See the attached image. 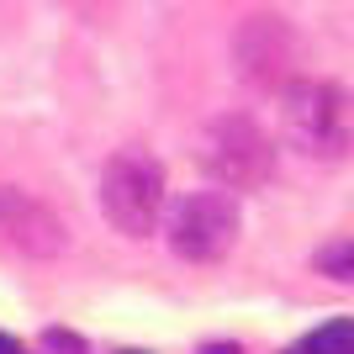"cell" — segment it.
<instances>
[{
    "mask_svg": "<svg viewBox=\"0 0 354 354\" xmlns=\"http://www.w3.org/2000/svg\"><path fill=\"white\" fill-rule=\"evenodd\" d=\"M281 127L307 159L354 153V95L333 80H291L281 90Z\"/></svg>",
    "mask_w": 354,
    "mask_h": 354,
    "instance_id": "obj_1",
    "label": "cell"
},
{
    "mask_svg": "<svg viewBox=\"0 0 354 354\" xmlns=\"http://www.w3.org/2000/svg\"><path fill=\"white\" fill-rule=\"evenodd\" d=\"M164 212V169L143 148H122L101 169V217L122 238H148Z\"/></svg>",
    "mask_w": 354,
    "mask_h": 354,
    "instance_id": "obj_2",
    "label": "cell"
},
{
    "mask_svg": "<svg viewBox=\"0 0 354 354\" xmlns=\"http://www.w3.org/2000/svg\"><path fill=\"white\" fill-rule=\"evenodd\" d=\"M201 164L227 191H259L275 175V143L265 138V127L254 117L227 111V117L207 122V133H201Z\"/></svg>",
    "mask_w": 354,
    "mask_h": 354,
    "instance_id": "obj_3",
    "label": "cell"
},
{
    "mask_svg": "<svg viewBox=\"0 0 354 354\" xmlns=\"http://www.w3.org/2000/svg\"><path fill=\"white\" fill-rule=\"evenodd\" d=\"M238 227H243V217L227 191H196L169 217V249L191 265H217L238 243Z\"/></svg>",
    "mask_w": 354,
    "mask_h": 354,
    "instance_id": "obj_4",
    "label": "cell"
},
{
    "mask_svg": "<svg viewBox=\"0 0 354 354\" xmlns=\"http://www.w3.org/2000/svg\"><path fill=\"white\" fill-rule=\"evenodd\" d=\"M233 59L249 85L286 90L291 85V64H296V37L281 16H249L233 37Z\"/></svg>",
    "mask_w": 354,
    "mask_h": 354,
    "instance_id": "obj_5",
    "label": "cell"
},
{
    "mask_svg": "<svg viewBox=\"0 0 354 354\" xmlns=\"http://www.w3.org/2000/svg\"><path fill=\"white\" fill-rule=\"evenodd\" d=\"M0 243H11L16 254H32V259H53V254H64L69 233H64V222L43 201L0 185Z\"/></svg>",
    "mask_w": 354,
    "mask_h": 354,
    "instance_id": "obj_6",
    "label": "cell"
},
{
    "mask_svg": "<svg viewBox=\"0 0 354 354\" xmlns=\"http://www.w3.org/2000/svg\"><path fill=\"white\" fill-rule=\"evenodd\" d=\"M312 270L328 275V281L354 286V238H333V243H323V249L312 254Z\"/></svg>",
    "mask_w": 354,
    "mask_h": 354,
    "instance_id": "obj_7",
    "label": "cell"
},
{
    "mask_svg": "<svg viewBox=\"0 0 354 354\" xmlns=\"http://www.w3.org/2000/svg\"><path fill=\"white\" fill-rule=\"evenodd\" d=\"M301 349H307V354H354V323H349V317L323 323L307 344H301Z\"/></svg>",
    "mask_w": 354,
    "mask_h": 354,
    "instance_id": "obj_8",
    "label": "cell"
},
{
    "mask_svg": "<svg viewBox=\"0 0 354 354\" xmlns=\"http://www.w3.org/2000/svg\"><path fill=\"white\" fill-rule=\"evenodd\" d=\"M43 344H48V349H59V354H85V339H80V333H64V328H48Z\"/></svg>",
    "mask_w": 354,
    "mask_h": 354,
    "instance_id": "obj_9",
    "label": "cell"
},
{
    "mask_svg": "<svg viewBox=\"0 0 354 354\" xmlns=\"http://www.w3.org/2000/svg\"><path fill=\"white\" fill-rule=\"evenodd\" d=\"M201 354H238V349H227V344H212V349H201Z\"/></svg>",
    "mask_w": 354,
    "mask_h": 354,
    "instance_id": "obj_10",
    "label": "cell"
},
{
    "mask_svg": "<svg viewBox=\"0 0 354 354\" xmlns=\"http://www.w3.org/2000/svg\"><path fill=\"white\" fill-rule=\"evenodd\" d=\"M0 354H16V344H11V339H6V333H0Z\"/></svg>",
    "mask_w": 354,
    "mask_h": 354,
    "instance_id": "obj_11",
    "label": "cell"
},
{
    "mask_svg": "<svg viewBox=\"0 0 354 354\" xmlns=\"http://www.w3.org/2000/svg\"><path fill=\"white\" fill-rule=\"evenodd\" d=\"M122 354H143V349H122Z\"/></svg>",
    "mask_w": 354,
    "mask_h": 354,
    "instance_id": "obj_12",
    "label": "cell"
},
{
    "mask_svg": "<svg viewBox=\"0 0 354 354\" xmlns=\"http://www.w3.org/2000/svg\"><path fill=\"white\" fill-rule=\"evenodd\" d=\"M301 354H307V349H301Z\"/></svg>",
    "mask_w": 354,
    "mask_h": 354,
    "instance_id": "obj_13",
    "label": "cell"
}]
</instances>
